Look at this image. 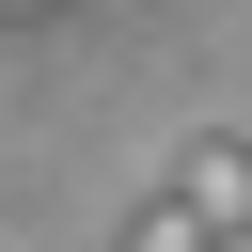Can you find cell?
I'll return each instance as SVG.
<instances>
[{
	"instance_id": "obj_1",
	"label": "cell",
	"mask_w": 252,
	"mask_h": 252,
	"mask_svg": "<svg viewBox=\"0 0 252 252\" xmlns=\"http://www.w3.org/2000/svg\"><path fill=\"white\" fill-rule=\"evenodd\" d=\"M173 205H189L205 236H252V158H236V142H205V158L173 173Z\"/></svg>"
},
{
	"instance_id": "obj_2",
	"label": "cell",
	"mask_w": 252,
	"mask_h": 252,
	"mask_svg": "<svg viewBox=\"0 0 252 252\" xmlns=\"http://www.w3.org/2000/svg\"><path fill=\"white\" fill-rule=\"evenodd\" d=\"M126 252H220V236H205L189 205H142V220H126Z\"/></svg>"
},
{
	"instance_id": "obj_3",
	"label": "cell",
	"mask_w": 252,
	"mask_h": 252,
	"mask_svg": "<svg viewBox=\"0 0 252 252\" xmlns=\"http://www.w3.org/2000/svg\"><path fill=\"white\" fill-rule=\"evenodd\" d=\"M0 16H47V0H0Z\"/></svg>"
}]
</instances>
